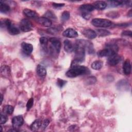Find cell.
Segmentation results:
<instances>
[{
  "label": "cell",
  "mask_w": 132,
  "mask_h": 132,
  "mask_svg": "<svg viewBox=\"0 0 132 132\" xmlns=\"http://www.w3.org/2000/svg\"><path fill=\"white\" fill-rule=\"evenodd\" d=\"M87 73H89V70L87 68L83 65L77 64L71 66V69L66 73V75L69 77L73 78L87 74Z\"/></svg>",
  "instance_id": "6da1fadb"
},
{
  "label": "cell",
  "mask_w": 132,
  "mask_h": 132,
  "mask_svg": "<svg viewBox=\"0 0 132 132\" xmlns=\"http://www.w3.org/2000/svg\"><path fill=\"white\" fill-rule=\"evenodd\" d=\"M85 51H86L84 47L75 44V45L74 46L75 58L72 62L71 66L77 65L84 61L85 56Z\"/></svg>",
  "instance_id": "7a4b0ae2"
},
{
  "label": "cell",
  "mask_w": 132,
  "mask_h": 132,
  "mask_svg": "<svg viewBox=\"0 0 132 132\" xmlns=\"http://www.w3.org/2000/svg\"><path fill=\"white\" fill-rule=\"evenodd\" d=\"M118 46L114 44H107L105 48L101 50L97 53L100 57H110L116 54L118 51Z\"/></svg>",
  "instance_id": "3957f363"
},
{
  "label": "cell",
  "mask_w": 132,
  "mask_h": 132,
  "mask_svg": "<svg viewBox=\"0 0 132 132\" xmlns=\"http://www.w3.org/2000/svg\"><path fill=\"white\" fill-rule=\"evenodd\" d=\"M92 24L97 27L106 28L110 26L112 23L109 20L101 18H95L92 20Z\"/></svg>",
  "instance_id": "277c9868"
},
{
  "label": "cell",
  "mask_w": 132,
  "mask_h": 132,
  "mask_svg": "<svg viewBox=\"0 0 132 132\" xmlns=\"http://www.w3.org/2000/svg\"><path fill=\"white\" fill-rule=\"evenodd\" d=\"M75 44L84 47L85 51L87 50L89 54H93L94 52L93 44L89 41L86 40H77Z\"/></svg>",
  "instance_id": "5b68a950"
},
{
  "label": "cell",
  "mask_w": 132,
  "mask_h": 132,
  "mask_svg": "<svg viewBox=\"0 0 132 132\" xmlns=\"http://www.w3.org/2000/svg\"><path fill=\"white\" fill-rule=\"evenodd\" d=\"M49 41L51 43V46H50L51 51L52 53L56 52L57 54H58L61 48L60 41L55 38H50Z\"/></svg>",
  "instance_id": "8992f818"
},
{
  "label": "cell",
  "mask_w": 132,
  "mask_h": 132,
  "mask_svg": "<svg viewBox=\"0 0 132 132\" xmlns=\"http://www.w3.org/2000/svg\"><path fill=\"white\" fill-rule=\"evenodd\" d=\"M32 26V23L26 19H24L21 20L20 24V29L23 32H27L31 30Z\"/></svg>",
  "instance_id": "52a82bcc"
},
{
  "label": "cell",
  "mask_w": 132,
  "mask_h": 132,
  "mask_svg": "<svg viewBox=\"0 0 132 132\" xmlns=\"http://www.w3.org/2000/svg\"><path fill=\"white\" fill-rule=\"evenodd\" d=\"M24 122L23 118L21 116H18L13 117L12 119V125L14 129H16L21 126Z\"/></svg>",
  "instance_id": "ba28073f"
},
{
  "label": "cell",
  "mask_w": 132,
  "mask_h": 132,
  "mask_svg": "<svg viewBox=\"0 0 132 132\" xmlns=\"http://www.w3.org/2000/svg\"><path fill=\"white\" fill-rule=\"evenodd\" d=\"M121 61V57L117 54L109 57L108 63L111 66H116Z\"/></svg>",
  "instance_id": "9c48e42d"
},
{
  "label": "cell",
  "mask_w": 132,
  "mask_h": 132,
  "mask_svg": "<svg viewBox=\"0 0 132 132\" xmlns=\"http://www.w3.org/2000/svg\"><path fill=\"white\" fill-rule=\"evenodd\" d=\"M21 47L23 53L26 55H29L33 51V46L32 44L26 42H22Z\"/></svg>",
  "instance_id": "30bf717a"
},
{
  "label": "cell",
  "mask_w": 132,
  "mask_h": 132,
  "mask_svg": "<svg viewBox=\"0 0 132 132\" xmlns=\"http://www.w3.org/2000/svg\"><path fill=\"white\" fill-rule=\"evenodd\" d=\"M62 35L63 36L68 38H73L77 37L78 36V33L73 28H68L66 30H65L63 33Z\"/></svg>",
  "instance_id": "8fae6325"
},
{
  "label": "cell",
  "mask_w": 132,
  "mask_h": 132,
  "mask_svg": "<svg viewBox=\"0 0 132 132\" xmlns=\"http://www.w3.org/2000/svg\"><path fill=\"white\" fill-rule=\"evenodd\" d=\"M37 21L39 24L45 27H50L52 24L51 20L45 16L37 18Z\"/></svg>",
  "instance_id": "7c38bea8"
},
{
  "label": "cell",
  "mask_w": 132,
  "mask_h": 132,
  "mask_svg": "<svg viewBox=\"0 0 132 132\" xmlns=\"http://www.w3.org/2000/svg\"><path fill=\"white\" fill-rule=\"evenodd\" d=\"M117 88L119 90L126 91L128 90L129 85L128 82L125 79H122L120 80L117 84Z\"/></svg>",
  "instance_id": "4fadbf2b"
},
{
  "label": "cell",
  "mask_w": 132,
  "mask_h": 132,
  "mask_svg": "<svg viewBox=\"0 0 132 132\" xmlns=\"http://www.w3.org/2000/svg\"><path fill=\"white\" fill-rule=\"evenodd\" d=\"M79 9L81 13H90L95 9L93 5L91 4L82 5L79 7Z\"/></svg>",
  "instance_id": "5bb4252c"
},
{
  "label": "cell",
  "mask_w": 132,
  "mask_h": 132,
  "mask_svg": "<svg viewBox=\"0 0 132 132\" xmlns=\"http://www.w3.org/2000/svg\"><path fill=\"white\" fill-rule=\"evenodd\" d=\"M82 34L87 38L90 39H93L95 38H96L97 34L96 32L90 29H85L82 31Z\"/></svg>",
  "instance_id": "9a60e30c"
},
{
  "label": "cell",
  "mask_w": 132,
  "mask_h": 132,
  "mask_svg": "<svg viewBox=\"0 0 132 132\" xmlns=\"http://www.w3.org/2000/svg\"><path fill=\"white\" fill-rule=\"evenodd\" d=\"M63 44H64V50L67 52L71 53L74 50V46H73L72 42L70 40L68 39L65 40L64 41Z\"/></svg>",
  "instance_id": "2e32d148"
},
{
  "label": "cell",
  "mask_w": 132,
  "mask_h": 132,
  "mask_svg": "<svg viewBox=\"0 0 132 132\" xmlns=\"http://www.w3.org/2000/svg\"><path fill=\"white\" fill-rule=\"evenodd\" d=\"M123 70L125 75H129L131 72V64L128 59L126 60L123 65Z\"/></svg>",
  "instance_id": "e0dca14e"
},
{
  "label": "cell",
  "mask_w": 132,
  "mask_h": 132,
  "mask_svg": "<svg viewBox=\"0 0 132 132\" xmlns=\"http://www.w3.org/2000/svg\"><path fill=\"white\" fill-rule=\"evenodd\" d=\"M93 6L95 9L98 10H103L107 7V3L104 1H96L93 3Z\"/></svg>",
  "instance_id": "ac0fdd59"
},
{
  "label": "cell",
  "mask_w": 132,
  "mask_h": 132,
  "mask_svg": "<svg viewBox=\"0 0 132 132\" xmlns=\"http://www.w3.org/2000/svg\"><path fill=\"white\" fill-rule=\"evenodd\" d=\"M42 125V122L40 119L35 120L31 124L30 128L32 131H37Z\"/></svg>",
  "instance_id": "d6986e66"
},
{
  "label": "cell",
  "mask_w": 132,
  "mask_h": 132,
  "mask_svg": "<svg viewBox=\"0 0 132 132\" xmlns=\"http://www.w3.org/2000/svg\"><path fill=\"white\" fill-rule=\"evenodd\" d=\"M23 13L27 17L31 18H37L38 17V14L35 11L29 9H25L23 10Z\"/></svg>",
  "instance_id": "ffe728a7"
},
{
  "label": "cell",
  "mask_w": 132,
  "mask_h": 132,
  "mask_svg": "<svg viewBox=\"0 0 132 132\" xmlns=\"http://www.w3.org/2000/svg\"><path fill=\"white\" fill-rule=\"evenodd\" d=\"M37 73L39 76L44 77L46 74V70L43 65L39 64L37 67Z\"/></svg>",
  "instance_id": "44dd1931"
},
{
  "label": "cell",
  "mask_w": 132,
  "mask_h": 132,
  "mask_svg": "<svg viewBox=\"0 0 132 132\" xmlns=\"http://www.w3.org/2000/svg\"><path fill=\"white\" fill-rule=\"evenodd\" d=\"M103 63L101 60H96L91 64V68L94 70H100L102 68Z\"/></svg>",
  "instance_id": "7402d4cb"
},
{
  "label": "cell",
  "mask_w": 132,
  "mask_h": 132,
  "mask_svg": "<svg viewBox=\"0 0 132 132\" xmlns=\"http://www.w3.org/2000/svg\"><path fill=\"white\" fill-rule=\"evenodd\" d=\"M10 9V8L8 5L3 3L2 1L0 2V11L2 13L8 12Z\"/></svg>",
  "instance_id": "603a6c76"
},
{
  "label": "cell",
  "mask_w": 132,
  "mask_h": 132,
  "mask_svg": "<svg viewBox=\"0 0 132 132\" xmlns=\"http://www.w3.org/2000/svg\"><path fill=\"white\" fill-rule=\"evenodd\" d=\"M14 110V107L11 105H6L3 108V112L7 114H11Z\"/></svg>",
  "instance_id": "cb8c5ba5"
},
{
  "label": "cell",
  "mask_w": 132,
  "mask_h": 132,
  "mask_svg": "<svg viewBox=\"0 0 132 132\" xmlns=\"http://www.w3.org/2000/svg\"><path fill=\"white\" fill-rule=\"evenodd\" d=\"M96 34H98L99 36L101 37H104L106 36H108L110 34V32L109 31L107 30L106 29H100L96 30Z\"/></svg>",
  "instance_id": "d4e9b609"
},
{
  "label": "cell",
  "mask_w": 132,
  "mask_h": 132,
  "mask_svg": "<svg viewBox=\"0 0 132 132\" xmlns=\"http://www.w3.org/2000/svg\"><path fill=\"white\" fill-rule=\"evenodd\" d=\"M48 41H49V40H48V39L45 37H42L40 38V44L42 45V47L44 49L45 48L46 50V46L47 45Z\"/></svg>",
  "instance_id": "484cf974"
},
{
  "label": "cell",
  "mask_w": 132,
  "mask_h": 132,
  "mask_svg": "<svg viewBox=\"0 0 132 132\" xmlns=\"http://www.w3.org/2000/svg\"><path fill=\"white\" fill-rule=\"evenodd\" d=\"M96 78L94 76H90L88 77L86 80V82L87 85H92L96 82Z\"/></svg>",
  "instance_id": "4316f807"
},
{
  "label": "cell",
  "mask_w": 132,
  "mask_h": 132,
  "mask_svg": "<svg viewBox=\"0 0 132 132\" xmlns=\"http://www.w3.org/2000/svg\"><path fill=\"white\" fill-rule=\"evenodd\" d=\"M70 12L68 11H64L61 14V20L63 21H66L68 20L70 18Z\"/></svg>",
  "instance_id": "83f0119b"
},
{
  "label": "cell",
  "mask_w": 132,
  "mask_h": 132,
  "mask_svg": "<svg viewBox=\"0 0 132 132\" xmlns=\"http://www.w3.org/2000/svg\"><path fill=\"white\" fill-rule=\"evenodd\" d=\"M45 17L48 18V19L51 20V19H52V20H54L56 19V16L55 15V14L51 11H47L45 14Z\"/></svg>",
  "instance_id": "f1b7e54d"
},
{
  "label": "cell",
  "mask_w": 132,
  "mask_h": 132,
  "mask_svg": "<svg viewBox=\"0 0 132 132\" xmlns=\"http://www.w3.org/2000/svg\"><path fill=\"white\" fill-rule=\"evenodd\" d=\"M10 72V69L9 67L7 65H3L1 68V73L3 75H7Z\"/></svg>",
  "instance_id": "f546056e"
},
{
  "label": "cell",
  "mask_w": 132,
  "mask_h": 132,
  "mask_svg": "<svg viewBox=\"0 0 132 132\" xmlns=\"http://www.w3.org/2000/svg\"><path fill=\"white\" fill-rule=\"evenodd\" d=\"M109 5L112 7H116L122 4V2L121 1H108Z\"/></svg>",
  "instance_id": "4dcf8cb0"
},
{
  "label": "cell",
  "mask_w": 132,
  "mask_h": 132,
  "mask_svg": "<svg viewBox=\"0 0 132 132\" xmlns=\"http://www.w3.org/2000/svg\"><path fill=\"white\" fill-rule=\"evenodd\" d=\"M34 104V98H30L29 99L28 101L27 104H26V108L27 110H29L31 109V108L32 107Z\"/></svg>",
  "instance_id": "1f68e13d"
},
{
  "label": "cell",
  "mask_w": 132,
  "mask_h": 132,
  "mask_svg": "<svg viewBox=\"0 0 132 132\" xmlns=\"http://www.w3.org/2000/svg\"><path fill=\"white\" fill-rule=\"evenodd\" d=\"M107 15L108 17H110V18H115L118 17V16L119 15L118 13L117 12H116V11L110 12Z\"/></svg>",
  "instance_id": "d6a6232c"
},
{
  "label": "cell",
  "mask_w": 132,
  "mask_h": 132,
  "mask_svg": "<svg viewBox=\"0 0 132 132\" xmlns=\"http://www.w3.org/2000/svg\"><path fill=\"white\" fill-rule=\"evenodd\" d=\"M67 81L65 80H64L63 79H61L60 78H58L57 79V85L60 87V88H62L65 84H66Z\"/></svg>",
  "instance_id": "836d02e7"
},
{
  "label": "cell",
  "mask_w": 132,
  "mask_h": 132,
  "mask_svg": "<svg viewBox=\"0 0 132 132\" xmlns=\"http://www.w3.org/2000/svg\"><path fill=\"white\" fill-rule=\"evenodd\" d=\"M49 123H50V120L48 119H45L42 123V125H41L42 128H43V129H45Z\"/></svg>",
  "instance_id": "e575fe53"
},
{
  "label": "cell",
  "mask_w": 132,
  "mask_h": 132,
  "mask_svg": "<svg viewBox=\"0 0 132 132\" xmlns=\"http://www.w3.org/2000/svg\"><path fill=\"white\" fill-rule=\"evenodd\" d=\"M131 31L130 30H125L122 32V36H129L131 37Z\"/></svg>",
  "instance_id": "d590c367"
},
{
  "label": "cell",
  "mask_w": 132,
  "mask_h": 132,
  "mask_svg": "<svg viewBox=\"0 0 132 132\" xmlns=\"http://www.w3.org/2000/svg\"><path fill=\"white\" fill-rule=\"evenodd\" d=\"M7 118L5 116L2 114H1V124H3L5 123L7 121Z\"/></svg>",
  "instance_id": "8d00e7d4"
},
{
  "label": "cell",
  "mask_w": 132,
  "mask_h": 132,
  "mask_svg": "<svg viewBox=\"0 0 132 132\" xmlns=\"http://www.w3.org/2000/svg\"><path fill=\"white\" fill-rule=\"evenodd\" d=\"M58 30V29L57 28H48L47 29V31H48V32L50 33H51V34H56V32H57Z\"/></svg>",
  "instance_id": "74e56055"
},
{
  "label": "cell",
  "mask_w": 132,
  "mask_h": 132,
  "mask_svg": "<svg viewBox=\"0 0 132 132\" xmlns=\"http://www.w3.org/2000/svg\"><path fill=\"white\" fill-rule=\"evenodd\" d=\"M81 15L86 20H89L91 17L90 13H81Z\"/></svg>",
  "instance_id": "f35d334b"
},
{
  "label": "cell",
  "mask_w": 132,
  "mask_h": 132,
  "mask_svg": "<svg viewBox=\"0 0 132 132\" xmlns=\"http://www.w3.org/2000/svg\"><path fill=\"white\" fill-rule=\"evenodd\" d=\"M64 4H57V3H53V6H54L56 8H59V7H61L62 6H64Z\"/></svg>",
  "instance_id": "ab89813d"
},
{
  "label": "cell",
  "mask_w": 132,
  "mask_h": 132,
  "mask_svg": "<svg viewBox=\"0 0 132 132\" xmlns=\"http://www.w3.org/2000/svg\"><path fill=\"white\" fill-rule=\"evenodd\" d=\"M128 16L129 17L131 16V9H130L128 12Z\"/></svg>",
  "instance_id": "60d3db41"
},
{
  "label": "cell",
  "mask_w": 132,
  "mask_h": 132,
  "mask_svg": "<svg viewBox=\"0 0 132 132\" xmlns=\"http://www.w3.org/2000/svg\"><path fill=\"white\" fill-rule=\"evenodd\" d=\"M1 104L2 103V102H3V95L2 94H1Z\"/></svg>",
  "instance_id": "b9f144b4"
}]
</instances>
